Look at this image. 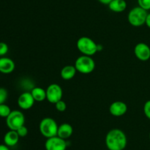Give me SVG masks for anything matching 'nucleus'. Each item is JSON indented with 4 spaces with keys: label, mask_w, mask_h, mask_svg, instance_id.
<instances>
[{
    "label": "nucleus",
    "mask_w": 150,
    "mask_h": 150,
    "mask_svg": "<svg viewBox=\"0 0 150 150\" xmlns=\"http://www.w3.org/2000/svg\"><path fill=\"white\" fill-rule=\"evenodd\" d=\"M105 145L109 150H123L127 144V136L120 129H112L105 136Z\"/></svg>",
    "instance_id": "1"
},
{
    "label": "nucleus",
    "mask_w": 150,
    "mask_h": 150,
    "mask_svg": "<svg viewBox=\"0 0 150 150\" xmlns=\"http://www.w3.org/2000/svg\"><path fill=\"white\" fill-rule=\"evenodd\" d=\"M98 46L92 38L86 36L81 37L76 42V46L78 50L83 55H87L92 57L98 52Z\"/></svg>",
    "instance_id": "2"
},
{
    "label": "nucleus",
    "mask_w": 150,
    "mask_h": 150,
    "mask_svg": "<svg viewBox=\"0 0 150 150\" xmlns=\"http://www.w3.org/2000/svg\"><path fill=\"white\" fill-rule=\"evenodd\" d=\"M58 127L57 121L51 117L43 118L39 124V130L41 135L46 138L57 136Z\"/></svg>",
    "instance_id": "3"
},
{
    "label": "nucleus",
    "mask_w": 150,
    "mask_h": 150,
    "mask_svg": "<svg viewBox=\"0 0 150 150\" xmlns=\"http://www.w3.org/2000/svg\"><path fill=\"white\" fill-rule=\"evenodd\" d=\"M75 67L77 71L83 74H90L95 70V62L92 57L87 55L79 56L75 61Z\"/></svg>",
    "instance_id": "4"
},
{
    "label": "nucleus",
    "mask_w": 150,
    "mask_h": 150,
    "mask_svg": "<svg viewBox=\"0 0 150 150\" xmlns=\"http://www.w3.org/2000/svg\"><path fill=\"white\" fill-rule=\"evenodd\" d=\"M147 14L146 10L137 6L130 10L127 15V20L132 26H141L145 24Z\"/></svg>",
    "instance_id": "5"
},
{
    "label": "nucleus",
    "mask_w": 150,
    "mask_h": 150,
    "mask_svg": "<svg viewBox=\"0 0 150 150\" xmlns=\"http://www.w3.org/2000/svg\"><path fill=\"white\" fill-rule=\"evenodd\" d=\"M24 114L20 110H12L8 116L6 118V124L11 130H17L19 127L24 125Z\"/></svg>",
    "instance_id": "6"
},
{
    "label": "nucleus",
    "mask_w": 150,
    "mask_h": 150,
    "mask_svg": "<svg viewBox=\"0 0 150 150\" xmlns=\"http://www.w3.org/2000/svg\"><path fill=\"white\" fill-rule=\"evenodd\" d=\"M63 91L62 87L57 83H52L46 88V99L51 104H56L62 99Z\"/></svg>",
    "instance_id": "7"
},
{
    "label": "nucleus",
    "mask_w": 150,
    "mask_h": 150,
    "mask_svg": "<svg viewBox=\"0 0 150 150\" xmlns=\"http://www.w3.org/2000/svg\"><path fill=\"white\" fill-rule=\"evenodd\" d=\"M67 146V144L65 140L57 135L47 138L45 143V148L46 150H66Z\"/></svg>",
    "instance_id": "8"
},
{
    "label": "nucleus",
    "mask_w": 150,
    "mask_h": 150,
    "mask_svg": "<svg viewBox=\"0 0 150 150\" xmlns=\"http://www.w3.org/2000/svg\"><path fill=\"white\" fill-rule=\"evenodd\" d=\"M17 102L18 107L22 110H29L33 107L35 101L31 92L26 91L19 96Z\"/></svg>",
    "instance_id": "9"
},
{
    "label": "nucleus",
    "mask_w": 150,
    "mask_h": 150,
    "mask_svg": "<svg viewBox=\"0 0 150 150\" xmlns=\"http://www.w3.org/2000/svg\"><path fill=\"white\" fill-rule=\"evenodd\" d=\"M134 54L139 60L146 61L150 58V47L145 43H139L134 48Z\"/></svg>",
    "instance_id": "10"
},
{
    "label": "nucleus",
    "mask_w": 150,
    "mask_h": 150,
    "mask_svg": "<svg viewBox=\"0 0 150 150\" xmlns=\"http://www.w3.org/2000/svg\"><path fill=\"white\" fill-rule=\"evenodd\" d=\"M127 105L122 101H116L111 103L109 107V112L112 116L116 117L122 116L127 113Z\"/></svg>",
    "instance_id": "11"
},
{
    "label": "nucleus",
    "mask_w": 150,
    "mask_h": 150,
    "mask_svg": "<svg viewBox=\"0 0 150 150\" xmlns=\"http://www.w3.org/2000/svg\"><path fill=\"white\" fill-rule=\"evenodd\" d=\"M16 64L12 59L6 57H0V72L2 74H10L15 70Z\"/></svg>",
    "instance_id": "12"
},
{
    "label": "nucleus",
    "mask_w": 150,
    "mask_h": 150,
    "mask_svg": "<svg viewBox=\"0 0 150 150\" xmlns=\"http://www.w3.org/2000/svg\"><path fill=\"white\" fill-rule=\"evenodd\" d=\"M19 138H20V137L16 130L10 129L8 132H6L4 136V144L9 147L14 146L18 143Z\"/></svg>",
    "instance_id": "13"
},
{
    "label": "nucleus",
    "mask_w": 150,
    "mask_h": 150,
    "mask_svg": "<svg viewBox=\"0 0 150 150\" xmlns=\"http://www.w3.org/2000/svg\"><path fill=\"white\" fill-rule=\"evenodd\" d=\"M73 128L70 124L63 123L60 124L58 127V132H57V136L62 139H67L73 135Z\"/></svg>",
    "instance_id": "14"
},
{
    "label": "nucleus",
    "mask_w": 150,
    "mask_h": 150,
    "mask_svg": "<svg viewBox=\"0 0 150 150\" xmlns=\"http://www.w3.org/2000/svg\"><path fill=\"white\" fill-rule=\"evenodd\" d=\"M76 72H77V70H76L75 66L67 65L62 69L61 71H60V75H61V77L64 80H70L76 76Z\"/></svg>",
    "instance_id": "15"
},
{
    "label": "nucleus",
    "mask_w": 150,
    "mask_h": 150,
    "mask_svg": "<svg viewBox=\"0 0 150 150\" xmlns=\"http://www.w3.org/2000/svg\"><path fill=\"white\" fill-rule=\"evenodd\" d=\"M110 10L114 13H122L127 8V2L125 0H112L108 4Z\"/></svg>",
    "instance_id": "16"
},
{
    "label": "nucleus",
    "mask_w": 150,
    "mask_h": 150,
    "mask_svg": "<svg viewBox=\"0 0 150 150\" xmlns=\"http://www.w3.org/2000/svg\"><path fill=\"white\" fill-rule=\"evenodd\" d=\"M35 101H43L46 99V90L40 87H34L31 91Z\"/></svg>",
    "instance_id": "17"
},
{
    "label": "nucleus",
    "mask_w": 150,
    "mask_h": 150,
    "mask_svg": "<svg viewBox=\"0 0 150 150\" xmlns=\"http://www.w3.org/2000/svg\"><path fill=\"white\" fill-rule=\"evenodd\" d=\"M11 109L8 105L5 104H0V117L7 118L11 113Z\"/></svg>",
    "instance_id": "18"
},
{
    "label": "nucleus",
    "mask_w": 150,
    "mask_h": 150,
    "mask_svg": "<svg viewBox=\"0 0 150 150\" xmlns=\"http://www.w3.org/2000/svg\"><path fill=\"white\" fill-rule=\"evenodd\" d=\"M54 104H55L56 110L59 112H64L66 110V109H67V104H66L65 101H63L62 99L57 101Z\"/></svg>",
    "instance_id": "19"
},
{
    "label": "nucleus",
    "mask_w": 150,
    "mask_h": 150,
    "mask_svg": "<svg viewBox=\"0 0 150 150\" xmlns=\"http://www.w3.org/2000/svg\"><path fill=\"white\" fill-rule=\"evenodd\" d=\"M8 96V92L7 89L1 87L0 88V104H4Z\"/></svg>",
    "instance_id": "20"
},
{
    "label": "nucleus",
    "mask_w": 150,
    "mask_h": 150,
    "mask_svg": "<svg viewBox=\"0 0 150 150\" xmlns=\"http://www.w3.org/2000/svg\"><path fill=\"white\" fill-rule=\"evenodd\" d=\"M138 4L140 7L145 10H150V0H137Z\"/></svg>",
    "instance_id": "21"
},
{
    "label": "nucleus",
    "mask_w": 150,
    "mask_h": 150,
    "mask_svg": "<svg viewBox=\"0 0 150 150\" xmlns=\"http://www.w3.org/2000/svg\"><path fill=\"white\" fill-rule=\"evenodd\" d=\"M16 132H18V134L20 138H23V137L27 135L29 130H28V128L26 127L25 125H23V126H21V127H19L18 129L16 130Z\"/></svg>",
    "instance_id": "22"
},
{
    "label": "nucleus",
    "mask_w": 150,
    "mask_h": 150,
    "mask_svg": "<svg viewBox=\"0 0 150 150\" xmlns=\"http://www.w3.org/2000/svg\"><path fill=\"white\" fill-rule=\"evenodd\" d=\"M9 47L6 43L0 42V57H4L8 52Z\"/></svg>",
    "instance_id": "23"
},
{
    "label": "nucleus",
    "mask_w": 150,
    "mask_h": 150,
    "mask_svg": "<svg viewBox=\"0 0 150 150\" xmlns=\"http://www.w3.org/2000/svg\"><path fill=\"white\" fill-rule=\"evenodd\" d=\"M144 113L145 116L150 119V100H148L145 102L144 105Z\"/></svg>",
    "instance_id": "24"
},
{
    "label": "nucleus",
    "mask_w": 150,
    "mask_h": 150,
    "mask_svg": "<svg viewBox=\"0 0 150 150\" xmlns=\"http://www.w3.org/2000/svg\"><path fill=\"white\" fill-rule=\"evenodd\" d=\"M145 24L150 28V13H148L147 16H146V22H145Z\"/></svg>",
    "instance_id": "25"
},
{
    "label": "nucleus",
    "mask_w": 150,
    "mask_h": 150,
    "mask_svg": "<svg viewBox=\"0 0 150 150\" xmlns=\"http://www.w3.org/2000/svg\"><path fill=\"white\" fill-rule=\"evenodd\" d=\"M99 2H100L101 4H106V5H108V4H110V2H111L112 0H98Z\"/></svg>",
    "instance_id": "26"
},
{
    "label": "nucleus",
    "mask_w": 150,
    "mask_h": 150,
    "mask_svg": "<svg viewBox=\"0 0 150 150\" xmlns=\"http://www.w3.org/2000/svg\"><path fill=\"white\" fill-rule=\"evenodd\" d=\"M0 150H10V149L5 144H0Z\"/></svg>",
    "instance_id": "27"
},
{
    "label": "nucleus",
    "mask_w": 150,
    "mask_h": 150,
    "mask_svg": "<svg viewBox=\"0 0 150 150\" xmlns=\"http://www.w3.org/2000/svg\"><path fill=\"white\" fill-rule=\"evenodd\" d=\"M103 49V46L100 45V44H98V51H101Z\"/></svg>",
    "instance_id": "28"
},
{
    "label": "nucleus",
    "mask_w": 150,
    "mask_h": 150,
    "mask_svg": "<svg viewBox=\"0 0 150 150\" xmlns=\"http://www.w3.org/2000/svg\"><path fill=\"white\" fill-rule=\"evenodd\" d=\"M149 139H150V133H149Z\"/></svg>",
    "instance_id": "29"
}]
</instances>
